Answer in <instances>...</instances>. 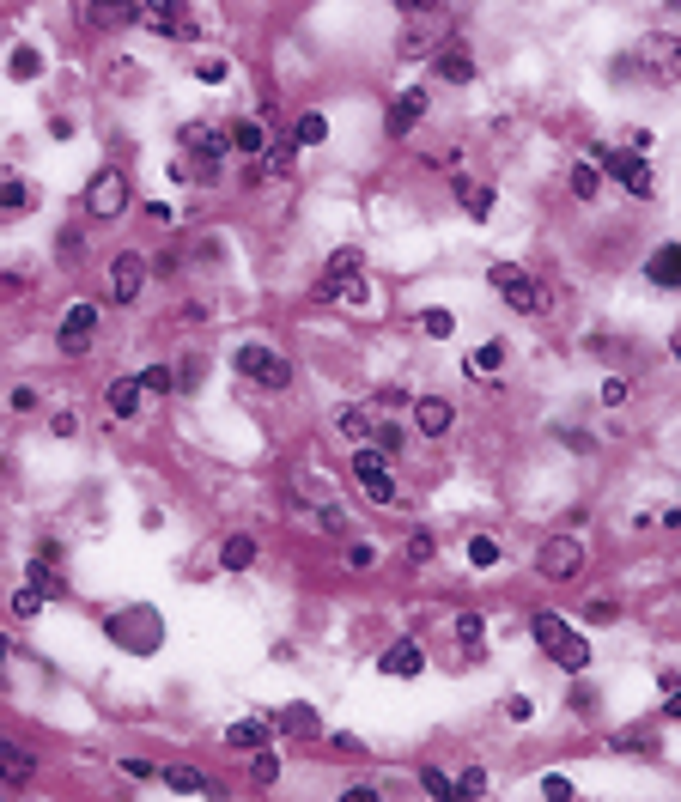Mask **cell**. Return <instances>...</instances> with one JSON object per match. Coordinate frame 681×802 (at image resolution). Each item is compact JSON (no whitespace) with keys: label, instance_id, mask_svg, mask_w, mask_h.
I'll return each mask as SVG.
<instances>
[{"label":"cell","instance_id":"obj_8","mask_svg":"<svg viewBox=\"0 0 681 802\" xmlns=\"http://www.w3.org/2000/svg\"><path fill=\"white\" fill-rule=\"evenodd\" d=\"M353 480H359V493H365L371 505H396V499H402V487H396L384 450H359V456H353Z\"/></svg>","mask_w":681,"mask_h":802},{"label":"cell","instance_id":"obj_31","mask_svg":"<svg viewBox=\"0 0 681 802\" xmlns=\"http://www.w3.org/2000/svg\"><path fill=\"white\" fill-rule=\"evenodd\" d=\"M420 329H426L432 341H444L450 329H457V316H450V310H438V304H432V310H420Z\"/></svg>","mask_w":681,"mask_h":802},{"label":"cell","instance_id":"obj_20","mask_svg":"<svg viewBox=\"0 0 681 802\" xmlns=\"http://www.w3.org/2000/svg\"><path fill=\"white\" fill-rule=\"evenodd\" d=\"M438 79H450V86H469V79H475V61H469L463 43H450V49L438 55Z\"/></svg>","mask_w":681,"mask_h":802},{"label":"cell","instance_id":"obj_12","mask_svg":"<svg viewBox=\"0 0 681 802\" xmlns=\"http://www.w3.org/2000/svg\"><path fill=\"white\" fill-rule=\"evenodd\" d=\"M55 341H61V353H73V359H80V353L98 341V304H67V316H61Z\"/></svg>","mask_w":681,"mask_h":802},{"label":"cell","instance_id":"obj_29","mask_svg":"<svg viewBox=\"0 0 681 802\" xmlns=\"http://www.w3.org/2000/svg\"><path fill=\"white\" fill-rule=\"evenodd\" d=\"M457 195H463V213H469V219H487V213H493V189H487V183H463Z\"/></svg>","mask_w":681,"mask_h":802},{"label":"cell","instance_id":"obj_17","mask_svg":"<svg viewBox=\"0 0 681 802\" xmlns=\"http://www.w3.org/2000/svg\"><path fill=\"white\" fill-rule=\"evenodd\" d=\"M377 669H384V675H396V681H414V675L426 669V657H420V645H414V638H396V645H390L384 657H377Z\"/></svg>","mask_w":681,"mask_h":802},{"label":"cell","instance_id":"obj_47","mask_svg":"<svg viewBox=\"0 0 681 802\" xmlns=\"http://www.w3.org/2000/svg\"><path fill=\"white\" fill-rule=\"evenodd\" d=\"M615 748H621V754H633V748H639V754H651V748H657V742H651V736H621V742H615Z\"/></svg>","mask_w":681,"mask_h":802},{"label":"cell","instance_id":"obj_44","mask_svg":"<svg viewBox=\"0 0 681 802\" xmlns=\"http://www.w3.org/2000/svg\"><path fill=\"white\" fill-rule=\"evenodd\" d=\"M195 79H201V86H219V79H225V61H213V55H207V61L195 67Z\"/></svg>","mask_w":681,"mask_h":802},{"label":"cell","instance_id":"obj_13","mask_svg":"<svg viewBox=\"0 0 681 802\" xmlns=\"http://www.w3.org/2000/svg\"><path fill=\"white\" fill-rule=\"evenodd\" d=\"M146 292V256L140 250H122L116 262H110V298L116 304H134Z\"/></svg>","mask_w":681,"mask_h":802},{"label":"cell","instance_id":"obj_19","mask_svg":"<svg viewBox=\"0 0 681 802\" xmlns=\"http://www.w3.org/2000/svg\"><path fill=\"white\" fill-rule=\"evenodd\" d=\"M0 778H7V784H31L37 778V760L25 748H13V742H0Z\"/></svg>","mask_w":681,"mask_h":802},{"label":"cell","instance_id":"obj_2","mask_svg":"<svg viewBox=\"0 0 681 802\" xmlns=\"http://www.w3.org/2000/svg\"><path fill=\"white\" fill-rule=\"evenodd\" d=\"M529 632H536V645H542L566 675H584V669H590V638L572 632L560 614H536V620H529Z\"/></svg>","mask_w":681,"mask_h":802},{"label":"cell","instance_id":"obj_46","mask_svg":"<svg viewBox=\"0 0 681 802\" xmlns=\"http://www.w3.org/2000/svg\"><path fill=\"white\" fill-rule=\"evenodd\" d=\"M377 401H384V408H408L414 395H408V389H377Z\"/></svg>","mask_w":681,"mask_h":802},{"label":"cell","instance_id":"obj_43","mask_svg":"<svg viewBox=\"0 0 681 802\" xmlns=\"http://www.w3.org/2000/svg\"><path fill=\"white\" fill-rule=\"evenodd\" d=\"M627 389H633L627 377H609V383H602V401H609V408H621V401H627Z\"/></svg>","mask_w":681,"mask_h":802},{"label":"cell","instance_id":"obj_34","mask_svg":"<svg viewBox=\"0 0 681 802\" xmlns=\"http://www.w3.org/2000/svg\"><path fill=\"white\" fill-rule=\"evenodd\" d=\"M596 189H602V171H596V165H572V195H578V201H590Z\"/></svg>","mask_w":681,"mask_h":802},{"label":"cell","instance_id":"obj_33","mask_svg":"<svg viewBox=\"0 0 681 802\" xmlns=\"http://www.w3.org/2000/svg\"><path fill=\"white\" fill-rule=\"evenodd\" d=\"M7 73H13V79H37V73H43V55H37V49H13Z\"/></svg>","mask_w":681,"mask_h":802},{"label":"cell","instance_id":"obj_14","mask_svg":"<svg viewBox=\"0 0 681 802\" xmlns=\"http://www.w3.org/2000/svg\"><path fill=\"white\" fill-rule=\"evenodd\" d=\"M86 25L92 31H122V25H134L140 19V0H86Z\"/></svg>","mask_w":681,"mask_h":802},{"label":"cell","instance_id":"obj_30","mask_svg":"<svg viewBox=\"0 0 681 802\" xmlns=\"http://www.w3.org/2000/svg\"><path fill=\"white\" fill-rule=\"evenodd\" d=\"M292 140H298V146H323V140H329V122H323L317 110H311V116H298V128H292Z\"/></svg>","mask_w":681,"mask_h":802},{"label":"cell","instance_id":"obj_1","mask_svg":"<svg viewBox=\"0 0 681 802\" xmlns=\"http://www.w3.org/2000/svg\"><path fill=\"white\" fill-rule=\"evenodd\" d=\"M627 67H633L639 79H651V86H675V79H681V37H675V31H645V37L633 43Z\"/></svg>","mask_w":681,"mask_h":802},{"label":"cell","instance_id":"obj_49","mask_svg":"<svg viewBox=\"0 0 681 802\" xmlns=\"http://www.w3.org/2000/svg\"><path fill=\"white\" fill-rule=\"evenodd\" d=\"M669 717H681V687H675V693H669Z\"/></svg>","mask_w":681,"mask_h":802},{"label":"cell","instance_id":"obj_42","mask_svg":"<svg viewBox=\"0 0 681 802\" xmlns=\"http://www.w3.org/2000/svg\"><path fill=\"white\" fill-rule=\"evenodd\" d=\"M408 559H414V566H426V559H432V535H426V529H414V541H408Z\"/></svg>","mask_w":681,"mask_h":802},{"label":"cell","instance_id":"obj_25","mask_svg":"<svg viewBox=\"0 0 681 802\" xmlns=\"http://www.w3.org/2000/svg\"><path fill=\"white\" fill-rule=\"evenodd\" d=\"M499 365H505V347H499V341H487V347H475V353L463 359L469 377H499Z\"/></svg>","mask_w":681,"mask_h":802},{"label":"cell","instance_id":"obj_15","mask_svg":"<svg viewBox=\"0 0 681 802\" xmlns=\"http://www.w3.org/2000/svg\"><path fill=\"white\" fill-rule=\"evenodd\" d=\"M450 401L444 395H414V426H420V438H444L450 432Z\"/></svg>","mask_w":681,"mask_h":802},{"label":"cell","instance_id":"obj_18","mask_svg":"<svg viewBox=\"0 0 681 802\" xmlns=\"http://www.w3.org/2000/svg\"><path fill=\"white\" fill-rule=\"evenodd\" d=\"M426 98H432L426 86H408V92H402V98L390 104V116H384V128H390V134H408V128H414V122L426 116Z\"/></svg>","mask_w":681,"mask_h":802},{"label":"cell","instance_id":"obj_27","mask_svg":"<svg viewBox=\"0 0 681 802\" xmlns=\"http://www.w3.org/2000/svg\"><path fill=\"white\" fill-rule=\"evenodd\" d=\"M165 784L177 790V796H207L213 784H207V772H195V766H177V772H165Z\"/></svg>","mask_w":681,"mask_h":802},{"label":"cell","instance_id":"obj_3","mask_svg":"<svg viewBox=\"0 0 681 802\" xmlns=\"http://www.w3.org/2000/svg\"><path fill=\"white\" fill-rule=\"evenodd\" d=\"M487 280H493V292L505 298V310H517V316H542V310H548V286L529 274V268H517V262H493Z\"/></svg>","mask_w":681,"mask_h":802},{"label":"cell","instance_id":"obj_16","mask_svg":"<svg viewBox=\"0 0 681 802\" xmlns=\"http://www.w3.org/2000/svg\"><path fill=\"white\" fill-rule=\"evenodd\" d=\"M645 280L663 286V292H681V244H663L645 256Z\"/></svg>","mask_w":681,"mask_h":802},{"label":"cell","instance_id":"obj_23","mask_svg":"<svg viewBox=\"0 0 681 802\" xmlns=\"http://www.w3.org/2000/svg\"><path fill=\"white\" fill-rule=\"evenodd\" d=\"M225 742H232L238 754H244V748L256 754V748L268 742V724H262V717H238V724H232V730H225Z\"/></svg>","mask_w":681,"mask_h":802},{"label":"cell","instance_id":"obj_6","mask_svg":"<svg viewBox=\"0 0 681 802\" xmlns=\"http://www.w3.org/2000/svg\"><path fill=\"white\" fill-rule=\"evenodd\" d=\"M596 171H609L627 195H639V201H651L657 195V177H651V165H645V152H615V146H596Z\"/></svg>","mask_w":681,"mask_h":802},{"label":"cell","instance_id":"obj_28","mask_svg":"<svg viewBox=\"0 0 681 802\" xmlns=\"http://www.w3.org/2000/svg\"><path fill=\"white\" fill-rule=\"evenodd\" d=\"M25 207H31V183L7 177V183H0V219H13V213H25Z\"/></svg>","mask_w":681,"mask_h":802},{"label":"cell","instance_id":"obj_9","mask_svg":"<svg viewBox=\"0 0 681 802\" xmlns=\"http://www.w3.org/2000/svg\"><path fill=\"white\" fill-rule=\"evenodd\" d=\"M183 152L195 158V177H213V171L225 165V152H232V134L195 122V128H183Z\"/></svg>","mask_w":681,"mask_h":802},{"label":"cell","instance_id":"obj_4","mask_svg":"<svg viewBox=\"0 0 681 802\" xmlns=\"http://www.w3.org/2000/svg\"><path fill=\"white\" fill-rule=\"evenodd\" d=\"M232 371L244 377V383H256V389H292V359H280L274 347H262V341H244L238 353H232Z\"/></svg>","mask_w":681,"mask_h":802},{"label":"cell","instance_id":"obj_37","mask_svg":"<svg viewBox=\"0 0 681 802\" xmlns=\"http://www.w3.org/2000/svg\"><path fill=\"white\" fill-rule=\"evenodd\" d=\"M292 152H298V140H274V152H268V171H274V177L292 171Z\"/></svg>","mask_w":681,"mask_h":802},{"label":"cell","instance_id":"obj_39","mask_svg":"<svg viewBox=\"0 0 681 802\" xmlns=\"http://www.w3.org/2000/svg\"><path fill=\"white\" fill-rule=\"evenodd\" d=\"M250 772H256V784H274V778H280V766H274V754H262V748H256V760H250Z\"/></svg>","mask_w":681,"mask_h":802},{"label":"cell","instance_id":"obj_11","mask_svg":"<svg viewBox=\"0 0 681 802\" xmlns=\"http://www.w3.org/2000/svg\"><path fill=\"white\" fill-rule=\"evenodd\" d=\"M122 207H128V177H122L116 165H104V171L86 183V213H92V219H116Z\"/></svg>","mask_w":681,"mask_h":802},{"label":"cell","instance_id":"obj_26","mask_svg":"<svg viewBox=\"0 0 681 802\" xmlns=\"http://www.w3.org/2000/svg\"><path fill=\"white\" fill-rule=\"evenodd\" d=\"M250 559H256V541H250V535H232V541L219 547V566H225V572H244Z\"/></svg>","mask_w":681,"mask_h":802},{"label":"cell","instance_id":"obj_5","mask_svg":"<svg viewBox=\"0 0 681 802\" xmlns=\"http://www.w3.org/2000/svg\"><path fill=\"white\" fill-rule=\"evenodd\" d=\"M110 638L134 657H153L165 645V620L153 608H122V614H110Z\"/></svg>","mask_w":681,"mask_h":802},{"label":"cell","instance_id":"obj_32","mask_svg":"<svg viewBox=\"0 0 681 802\" xmlns=\"http://www.w3.org/2000/svg\"><path fill=\"white\" fill-rule=\"evenodd\" d=\"M487 784H493V778H487L481 766H469V772H463L457 784H450V796H469V802H475V796H487Z\"/></svg>","mask_w":681,"mask_h":802},{"label":"cell","instance_id":"obj_45","mask_svg":"<svg viewBox=\"0 0 681 802\" xmlns=\"http://www.w3.org/2000/svg\"><path fill=\"white\" fill-rule=\"evenodd\" d=\"M560 438H566V450H596V438H590V432H578V426H566Z\"/></svg>","mask_w":681,"mask_h":802},{"label":"cell","instance_id":"obj_21","mask_svg":"<svg viewBox=\"0 0 681 802\" xmlns=\"http://www.w3.org/2000/svg\"><path fill=\"white\" fill-rule=\"evenodd\" d=\"M225 134H232V152H238V158H262V152H268V134H262V122H232Z\"/></svg>","mask_w":681,"mask_h":802},{"label":"cell","instance_id":"obj_40","mask_svg":"<svg viewBox=\"0 0 681 802\" xmlns=\"http://www.w3.org/2000/svg\"><path fill=\"white\" fill-rule=\"evenodd\" d=\"M420 790H426V796H450V778H444L438 766H426V772H420Z\"/></svg>","mask_w":681,"mask_h":802},{"label":"cell","instance_id":"obj_41","mask_svg":"<svg viewBox=\"0 0 681 802\" xmlns=\"http://www.w3.org/2000/svg\"><path fill=\"white\" fill-rule=\"evenodd\" d=\"M542 790H548V802H572V778H560V772H548Z\"/></svg>","mask_w":681,"mask_h":802},{"label":"cell","instance_id":"obj_48","mask_svg":"<svg viewBox=\"0 0 681 802\" xmlns=\"http://www.w3.org/2000/svg\"><path fill=\"white\" fill-rule=\"evenodd\" d=\"M396 7H402V13H432L438 0H396Z\"/></svg>","mask_w":681,"mask_h":802},{"label":"cell","instance_id":"obj_22","mask_svg":"<svg viewBox=\"0 0 681 802\" xmlns=\"http://www.w3.org/2000/svg\"><path fill=\"white\" fill-rule=\"evenodd\" d=\"M110 414L116 420H134L140 414V377H116L110 383Z\"/></svg>","mask_w":681,"mask_h":802},{"label":"cell","instance_id":"obj_24","mask_svg":"<svg viewBox=\"0 0 681 802\" xmlns=\"http://www.w3.org/2000/svg\"><path fill=\"white\" fill-rule=\"evenodd\" d=\"M371 432H377V426H371V414H365V408H341V414H335V438H347V444H365Z\"/></svg>","mask_w":681,"mask_h":802},{"label":"cell","instance_id":"obj_7","mask_svg":"<svg viewBox=\"0 0 681 802\" xmlns=\"http://www.w3.org/2000/svg\"><path fill=\"white\" fill-rule=\"evenodd\" d=\"M146 31H159V37H177V43H195V13H189V0H140V19Z\"/></svg>","mask_w":681,"mask_h":802},{"label":"cell","instance_id":"obj_35","mask_svg":"<svg viewBox=\"0 0 681 802\" xmlns=\"http://www.w3.org/2000/svg\"><path fill=\"white\" fill-rule=\"evenodd\" d=\"M171 383H177V371H165V365H153V371H140V389H146V395H165Z\"/></svg>","mask_w":681,"mask_h":802},{"label":"cell","instance_id":"obj_10","mask_svg":"<svg viewBox=\"0 0 681 802\" xmlns=\"http://www.w3.org/2000/svg\"><path fill=\"white\" fill-rule=\"evenodd\" d=\"M536 572H542V578H554V584L578 578V572H584V535H554V541L536 553Z\"/></svg>","mask_w":681,"mask_h":802},{"label":"cell","instance_id":"obj_38","mask_svg":"<svg viewBox=\"0 0 681 802\" xmlns=\"http://www.w3.org/2000/svg\"><path fill=\"white\" fill-rule=\"evenodd\" d=\"M37 608H43V590H37V584H25V590L13 596V614H25V620H31Z\"/></svg>","mask_w":681,"mask_h":802},{"label":"cell","instance_id":"obj_50","mask_svg":"<svg viewBox=\"0 0 681 802\" xmlns=\"http://www.w3.org/2000/svg\"><path fill=\"white\" fill-rule=\"evenodd\" d=\"M669 353H675V365H681V335H675V341H669Z\"/></svg>","mask_w":681,"mask_h":802},{"label":"cell","instance_id":"obj_36","mask_svg":"<svg viewBox=\"0 0 681 802\" xmlns=\"http://www.w3.org/2000/svg\"><path fill=\"white\" fill-rule=\"evenodd\" d=\"M469 559H475V566H499V541L493 535H475L469 541Z\"/></svg>","mask_w":681,"mask_h":802},{"label":"cell","instance_id":"obj_51","mask_svg":"<svg viewBox=\"0 0 681 802\" xmlns=\"http://www.w3.org/2000/svg\"><path fill=\"white\" fill-rule=\"evenodd\" d=\"M0 663H7V638H0Z\"/></svg>","mask_w":681,"mask_h":802}]
</instances>
